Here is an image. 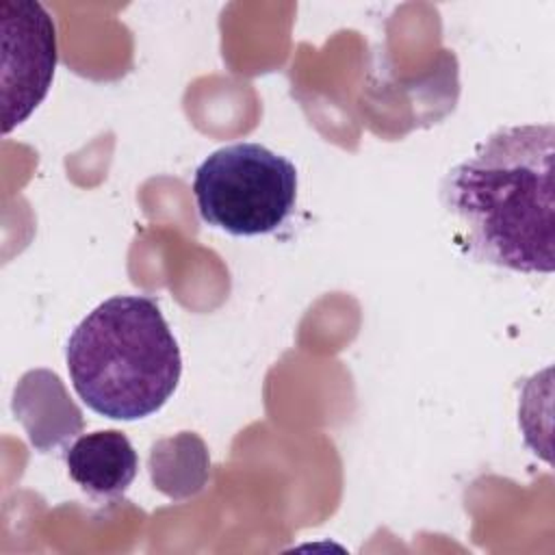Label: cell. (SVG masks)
<instances>
[{
  "mask_svg": "<svg viewBox=\"0 0 555 555\" xmlns=\"http://www.w3.org/2000/svg\"><path fill=\"white\" fill-rule=\"evenodd\" d=\"M553 160V124H527L499 128L449 169L440 199L475 260L518 273L555 269Z\"/></svg>",
  "mask_w": 555,
  "mask_h": 555,
  "instance_id": "1",
  "label": "cell"
},
{
  "mask_svg": "<svg viewBox=\"0 0 555 555\" xmlns=\"http://www.w3.org/2000/svg\"><path fill=\"white\" fill-rule=\"evenodd\" d=\"M204 223L232 236L280 230L295 210V165L260 143H232L208 154L193 176Z\"/></svg>",
  "mask_w": 555,
  "mask_h": 555,
  "instance_id": "3",
  "label": "cell"
},
{
  "mask_svg": "<svg viewBox=\"0 0 555 555\" xmlns=\"http://www.w3.org/2000/svg\"><path fill=\"white\" fill-rule=\"evenodd\" d=\"M65 464L74 483L93 499L121 496L139 470L134 447L117 429L82 434L67 447Z\"/></svg>",
  "mask_w": 555,
  "mask_h": 555,
  "instance_id": "5",
  "label": "cell"
},
{
  "mask_svg": "<svg viewBox=\"0 0 555 555\" xmlns=\"http://www.w3.org/2000/svg\"><path fill=\"white\" fill-rule=\"evenodd\" d=\"M65 362L76 395L113 421L158 412L182 375L178 340L147 295H115L93 308L72 332Z\"/></svg>",
  "mask_w": 555,
  "mask_h": 555,
  "instance_id": "2",
  "label": "cell"
},
{
  "mask_svg": "<svg viewBox=\"0 0 555 555\" xmlns=\"http://www.w3.org/2000/svg\"><path fill=\"white\" fill-rule=\"evenodd\" d=\"M2 132L28 119L48 95L56 67V30L33 0H2Z\"/></svg>",
  "mask_w": 555,
  "mask_h": 555,
  "instance_id": "4",
  "label": "cell"
}]
</instances>
